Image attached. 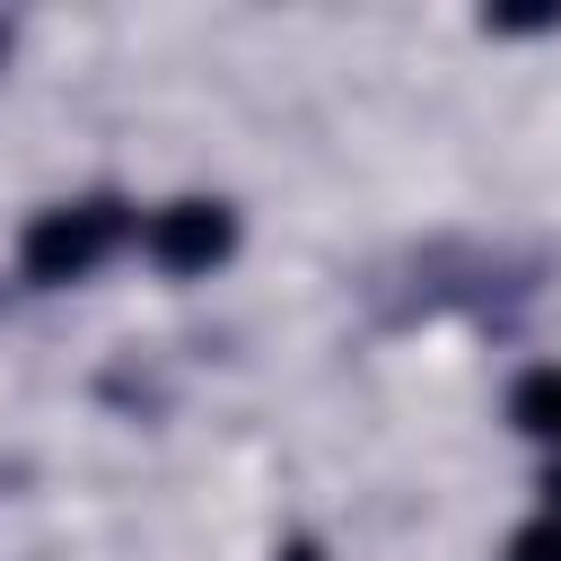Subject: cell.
Segmentation results:
<instances>
[{"mask_svg":"<svg viewBox=\"0 0 561 561\" xmlns=\"http://www.w3.org/2000/svg\"><path fill=\"white\" fill-rule=\"evenodd\" d=\"M508 561H561V517H535V526L508 543Z\"/></svg>","mask_w":561,"mask_h":561,"instance_id":"cell-4","label":"cell"},{"mask_svg":"<svg viewBox=\"0 0 561 561\" xmlns=\"http://www.w3.org/2000/svg\"><path fill=\"white\" fill-rule=\"evenodd\" d=\"M517 421H526L535 438H561V368H535V377L517 386Z\"/></svg>","mask_w":561,"mask_h":561,"instance_id":"cell-3","label":"cell"},{"mask_svg":"<svg viewBox=\"0 0 561 561\" xmlns=\"http://www.w3.org/2000/svg\"><path fill=\"white\" fill-rule=\"evenodd\" d=\"M228 210L219 202H167L158 219H149V254L167 263V272H210L219 254H228Z\"/></svg>","mask_w":561,"mask_h":561,"instance_id":"cell-2","label":"cell"},{"mask_svg":"<svg viewBox=\"0 0 561 561\" xmlns=\"http://www.w3.org/2000/svg\"><path fill=\"white\" fill-rule=\"evenodd\" d=\"M114 237H123V210L114 202H61V210H44L26 228L18 254H26L35 280H79V272H96L114 254Z\"/></svg>","mask_w":561,"mask_h":561,"instance_id":"cell-1","label":"cell"}]
</instances>
